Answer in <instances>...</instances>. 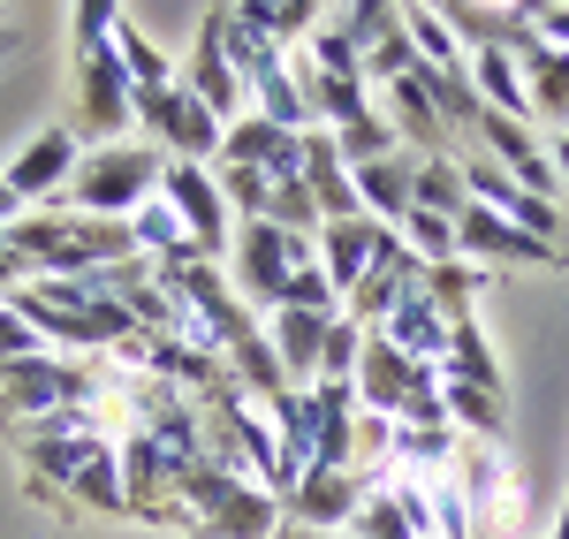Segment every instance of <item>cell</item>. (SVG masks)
Returning <instances> with one entry per match:
<instances>
[{"label":"cell","mask_w":569,"mask_h":539,"mask_svg":"<svg viewBox=\"0 0 569 539\" xmlns=\"http://www.w3.org/2000/svg\"><path fill=\"white\" fill-rule=\"evenodd\" d=\"M289 525L281 501L266 495L243 463H220V456H198L182 471V495H176V532L190 539H273Z\"/></svg>","instance_id":"6da1fadb"},{"label":"cell","mask_w":569,"mask_h":539,"mask_svg":"<svg viewBox=\"0 0 569 539\" xmlns=\"http://www.w3.org/2000/svg\"><path fill=\"white\" fill-rule=\"evenodd\" d=\"M8 251L31 267V281H77V273H107L137 259L130 221H84V213H31L8 228Z\"/></svg>","instance_id":"7a4b0ae2"},{"label":"cell","mask_w":569,"mask_h":539,"mask_svg":"<svg viewBox=\"0 0 569 539\" xmlns=\"http://www.w3.org/2000/svg\"><path fill=\"white\" fill-rule=\"evenodd\" d=\"M23 463L39 495H69L99 517H130L122 501V441L114 433H23Z\"/></svg>","instance_id":"3957f363"},{"label":"cell","mask_w":569,"mask_h":539,"mask_svg":"<svg viewBox=\"0 0 569 539\" xmlns=\"http://www.w3.org/2000/svg\"><path fill=\"white\" fill-rule=\"evenodd\" d=\"M160 176H168V152H152V144H99L69 176V213L130 221V213H144L160 198Z\"/></svg>","instance_id":"277c9868"},{"label":"cell","mask_w":569,"mask_h":539,"mask_svg":"<svg viewBox=\"0 0 569 539\" xmlns=\"http://www.w3.org/2000/svg\"><path fill=\"white\" fill-rule=\"evenodd\" d=\"M99 403H107L99 358L39 350V358H23V365L0 372V410H8L16 426H39V418H61V410H99Z\"/></svg>","instance_id":"5b68a950"},{"label":"cell","mask_w":569,"mask_h":539,"mask_svg":"<svg viewBox=\"0 0 569 539\" xmlns=\"http://www.w3.org/2000/svg\"><path fill=\"white\" fill-rule=\"evenodd\" d=\"M198 456H206V433H122V501H130V517L176 525L182 471Z\"/></svg>","instance_id":"8992f818"},{"label":"cell","mask_w":569,"mask_h":539,"mask_svg":"<svg viewBox=\"0 0 569 539\" xmlns=\"http://www.w3.org/2000/svg\"><path fill=\"white\" fill-rule=\"evenodd\" d=\"M319 259V236H289V228L273 221H243L236 228V297L251 305V312H281V297H289V281L297 267Z\"/></svg>","instance_id":"52a82bcc"},{"label":"cell","mask_w":569,"mask_h":539,"mask_svg":"<svg viewBox=\"0 0 569 539\" xmlns=\"http://www.w3.org/2000/svg\"><path fill=\"white\" fill-rule=\"evenodd\" d=\"M137 122H144V144L168 152V160H220V137L228 122L206 114V99H190L182 84H160V91H137Z\"/></svg>","instance_id":"ba28073f"},{"label":"cell","mask_w":569,"mask_h":539,"mask_svg":"<svg viewBox=\"0 0 569 539\" xmlns=\"http://www.w3.org/2000/svg\"><path fill=\"white\" fill-rule=\"evenodd\" d=\"M77 144L91 137V152L99 144H114V137L137 122V84L130 69L114 61V46H99V53H77Z\"/></svg>","instance_id":"9c48e42d"},{"label":"cell","mask_w":569,"mask_h":539,"mask_svg":"<svg viewBox=\"0 0 569 539\" xmlns=\"http://www.w3.org/2000/svg\"><path fill=\"white\" fill-rule=\"evenodd\" d=\"M160 198L182 213L190 243H198V259H213V267H220V251H236V213H228V198H220L213 168H198V160H168Z\"/></svg>","instance_id":"30bf717a"},{"label":"cell","mask_w":569,"mask_h":539,"mask_svg":"<svg viewBox=\"0 0 569 539\" xmlns=\"http://www.w3.org/2000/svg\"><path fill=\"white\" fill-rule=\"evenodd\" d=\"M190 99H206V114H220L228 130L251 114V91H243V69H236V53H228V8H213L206 23H198V46H190V77H182Z\"/></svg>","instance_id":"8fae6325"},{"label":"cell","mask_w":569,"mask_h":539,"mask_svg":"<svg viewBox=\"0 0 569 539\" xmlns=\"http://www.w3.org/2000/svg\"><path fill=\"white\" fill-rule=\"evenodd\" d=\"M395 471H305V487L281 501L289 525H311V532H350V517L365 509V495H380Z\"/></svg>","instance_id":"7c38bea8"},{"label":"cell","mask_w":569,"mask_h":539,"mask_svg":"<svg viewBox=\"0 0 569 539\" xmlns=\"http://www.w3.org/2000/svg\"><path fill=\"white\" fill-rule=\"evenodd\" d=\"M77 160H84V144L77 130H39L16 160H8V190H16V206H53V198H69V176H77Z\"/></svg>","instance_id":"4fadbf2b"},{"label":"cell","mask_w":569,"mask_h":539,"mask_svg":"<svg viewBox=\"0 0 569 539\" xmlns=\"http://www.w3.org/2000/svg\"><path fill=\"white\" fill-rule=\"evenodd\" d=\"M456 251H463L471 267H486V273H501V267H562V251L531 243L525 228H509L501 213H486V206H463V221H456Z\"/></svg>","instance_id":"5bb4252c"},{"label":"cell","mask_w":569,"mask_h":539,"mask_svg":"<svg viewBox=\"0 0 569 539\" xmlns=\"http://www.w3.org/2000/svg\"><path fill=\"white\" fill-rule=\"evenodd\" d=\"M213 168H259V176H273V182H297L305 176V137L281 130V122H266V114H243L236 130L220 137Z\"/></svg>","instance_id":"9a60e30c"},{"label":"cell","mask_w":569,"mask_h":539,"mask_svg":"<svg viewBox=\"0 0 569 539\" xmlns=\"http://www.w3.org/2000/svg\"><path fill=\"white\" fill-rule=\"evenodd\" d=\"M311 471H357V388L311 380Z\"/></svg>","instance_id":"2e32d148"},{"label":"cell","mask_w":569,"mask_h":539,"mask_svg":"<svg viewBox=\"0 0 569 539\" xmlns=\"http://www.w3.org/2000/svg\"><path fill=\"white\" fill-rule=\"evenodd\" d=\"M266 426H273V449H281L266 495L289 501L297 487H305V471H311V396H305V388H281V396L266 403Z\"/></svg>","instance_id":"e0dca14e"},{"label":"cell","mask_w":569,"mask_h":539,"mask_svg":"<svg viewBox=\"0 0 569 539\" xmlns=\"http://www.w3.org/2000/svg\"><path fill=\"white\" fill-rule=\"evenodd\" d=\"M372 335H388V342H395L410 365H448V312L433 305L426 273H418V289H410V297H402V305H395V312L380 319Z\"/></svg>","instance_id":"ac0fdd59"},{"label":"cell","mask_w":569,"mask_h":539,"mask_svg":"<svg viewBox=\"0 0 569 539\" xmlns=\"http://www.w3.org/2000/svg\"><path fill=\"white\" fill-rule=\"evenodd\" d=\"M305 190H311V206H319V221L335 228V221H365V206H357V176H350V160L335 152V137L327 130H305Z\"/></svg>","instance_id":"d6986e66"},{"label":"cell","mask_w":569,"mask_h":539,"mask_svg":"<svg viewBox=\"0 0 569 539\" xmlns=\"http://www.w3.org/2000/svg\"><path fill=\"white\" fill-rule=\"evenodd\" d=\"M350 176H357V206H365V221H380V228L410 221V206H418V152H388V160L350 168Z\"/></svg>","instance_id":"ffe728a7"},{"label":"cell","mask_w":569,"mask_h":539,"mask_svg":"<svg viewBox=\"0 0 569 539\" xmlns=\"http://www.w3.org/2000/svg\"><path fill=\"white\" fill-rule=\"evenodd\" d=\"M410 380H418V365L402 358L388 335H365V358H357V410H372V418H402Z\"/></svg>","instance_id":"44dd1931"},{"label":"cell","mask_w":569,"mask_h":539,"mask_svg":"<svg viewBox=\"0 0 569 539\" xmlns=\"http://www.w3.org/2000/svg\"><path fill=\"white\" fill-rule=\"evenodd\" d=\"M342 312H266V335H273V358L289 372V388H311L319 380V350L335 335Z\"/></svg>","instance_id":"7402d4cb"},{"label":"cell","mask_w":569,"mask_h":539,"mask_svg":"<svg viewBox=\"0 0 569 539\" xmlns=\"http://www.w3.org/2000/svg\"><path fill=\"white\" fill-rule=\"evenodd\" d=\"M380 236H388L380 221H335V228H319V267H327V281H335V297H342V305L357 297V281L372 273Z\"/></svg>","instance_id":"603a6c76"},{"label":"cell","mask_w":569,"mask_h":539,"mask_svg":"<svg viewBox=\"0 0 569 539\" xmlns=\"http://www.w3.org/2000/svg\"><path fill=\"white\" fill-rule=\"evenodd\" d=\"M236 23L251 31V39H266V46H281V53H297V46L327 23L311 0H251V8H236Z\"/></svg>","instance_id":"cb8c5ba5"},{"label":"cell","mask_w":569,"mask_h":539,"mask_svg":"<svg viewBox=\"0 0 569 539\" xmlns=\"http://www.w3.org/2000/svg\"><path fill=\"white\" fill-rule=\"evenodd\" d=\"M130 243L137 259H152V267H182V259H198V243H190V228L168 198H152L144 213H130Z\"/></svg>","instance_id":"d4e9b609"},{"label":"cell","mask_w":569,"mask_h":539,"mask_svg":"<svg viewBox=\"0 0 569 539\" xmlns=\"http://www.w3.org/2000/svg\"><path fill=\"white\" fill-rule=\"evenodd\" d=\"M440 372L463 380V388H493V396H501V365H493V350H486V335H479V312L448 319V365H440Z\"/></svg>","instance_id":"484cf974"},{"label":"cell","mask_w":569,"mask_h":539,"mask_svg":"<svg viewBox=\"0 0 569 539\" xmlns=\"http://www.w3.org/2000/svg\"><path fill=\"white\" fill-rule=\"evenodd\" d=\"M517 69H525L531 114H562V130H569V53L562 46H531Z\"/></svg>","instance_id":"4316f807"},{"label":"cell","mask_w":569,"mask_h":539,"mask_svg":"<svg viewBox=\"0 0 569 539\" xmlns=\"http://www.w3.org/2000/svg\"><path fill=\"white\" fill-rule=\"evenodd\" d=\"M114 61L130 69V84L137 91H160V84H176V69H168V53L144 39V23H137L130 8H122V31H114Z\"/></svg>","instance_id":"83f0119b"},{"label":"cell","mask_w":569,"mask_h":539,"mask_svg":"<svg viewBox=\"0 0 569 539\" xmlns=\"http://www.w3.org/2000/svg\"><path fill=\"white\" fill-rule=\"evenodd\" d=\"M402 23H410V46H418L426 69H471V53H463V39L448 31L440 8H402Z\"/></svg>","instance_id":"f1b7e54d"},{"label":"cell","mask_w":569,"mask_h":539,"mask_svg":"<svg viewBox=\"0 0 569 539\" xmlns=\"http://www.w3.org/2000/svg\"><path fill=\"white\" fill-rule=\"evenodd\" d=\"M471 190H463V168L456 160H418V206L410 213H440V221H463Z\"/></svg>","instance_id":"f546056e"},{"label":"cell","mask_w":569,"mask_h":539,"mask_svg":"<svg viewBox=\"0 0 569 539\" xmlns=\"http://www.w3.org/2000/svg\"><path fill=\"white\" fill-rule=\"evenodd\" d=\"M395 236L410 243V259H418V267H448V259H463V251H456V221H440V213H410Z\"/></svg>","instance_id":"4dcf8cb0"},{"label":"cell","mask_w":569,"mask_h":539,"mask_svg":"<svg viewBox=\"0 0 569 539\" xmlns=\"http://www.w3.org/2000/svg\"><path fill=\"white\" fill-rule=\"evenodd\" d=\"M395 23H402V8H380V0H357V8H342V16H335V31H342L357 53H372Z\"/></svg>","instance_id":"1f68e13d"},{"label":"cell","mask_w":569,"mask_h":539,"mask_svg":"<svg viewBox=\"0 0 569 539\" xmlns=\"http://www.w3.org/2000/svg\"><path fill=\"white\" fill-rule=\"evenodd\" d=\"M357 358H365V327L342 312V319H335V335H327V350H319V380H350V388H357Z\"/></svg>","instance_id":"d6a6232c"},{"label":"cell","mask_w":569,"mask_h":539,"mask_svg":"<svg viewBox=\"0 0 569 539\" xmlns=\"http://www.w3.org/2000/svg\"><path fill=\"white\" fill-rule=\"evenodd\" d=\"M69 31H77V53H99V46H114V31H122V8L114 0H84L69 16Z\"/></svg>","instance_id":"836d02e7"},{"label":"cell","mask_w":569,"mask_h":539,"mask_svg":"<svg viewBox=\"0 0 569 539\" xmlns=\"http://www.w3.org/2000/svg\"><path fill=\"white\" fill-rule=\"evenodd\" d=\"M46 342H39V327H31V319L16 312V305H8V297H0V372H8V365H23V358H39Z\"/></svg>","instance_id":"e575fe53"},{"label":"cell","mask_w":569,"mask_h":539,"mask_svg":"<svg viewBox=\"0 0 569 539\" xmlns=\"http://www.w3.org/2000/svg\"><path fill=\"white\" fill-rule=\"evenodd\" d=\"M547 160H555V176H562V182H569V130H562V137H555V144H547Z\"/></svg>","instance_id":"d590c367"},{"label":"cell","mask_w":569,"mask_h":539,"mask_svg":"<svg viewBox=\"0 0 569 539\" xmlns=\"http://www.w3.org/2000/svg\"><path fill=\"white\" fill-rule=\"evenodd\" d=\"M16 221H23V206H16V190L0 182V228H16Z\"/></svg>","instance_id":"8d00e7d4"},{"label":"cell","mask_w":569,"mask_h":539,"mask_svg":"<svg viewBox=\"0 0 569 539\" xmlns=\"http://www.w3.org/2000/svg\"><path fill=\"white\" fill-rule=\"evenodd\" d=\"M273 539H350V532H311V525H281Z\"/></svg>","instance_id":"74e56055"},{"label":"cell","mask_w":569,"mask_h":539,"mask_svg":"<svg viewBox=\"0 0 569 539\" xmlns=\"http://www.w3.org/2000/svg\"><path fill=\"white\" fill-rule=\"evenodd\" d=\"M555 539H569V517H562V525H555Z\"/></svg>","instance_id":"f35d334b"},{"label":"cell","mask_w":569,"mask_h":539,"mask_svg":"<svg viewBox=\"0 0 569 539\" xmlns=\"http://www.w3.org/2000/svg\"><path fill=\"white\" fill-rule=\"evenodd\" d=\"M0 259H8V228H0Z\"/></svg>","instance_id":"ab89813d"}]
</instances>
